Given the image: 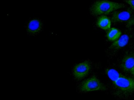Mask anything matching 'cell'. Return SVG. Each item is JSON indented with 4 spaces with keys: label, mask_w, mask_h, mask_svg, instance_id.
<instances>
[{
    "label": "cell",
    "mask_w": 134,
    "mask_h": 100,
    "mask_svg": "<svg viewBox=\"0 0 134 100\" xmlns=\"http://www.w3.org/2000/svg\"><path fill=\"white\" fill-rule=\"evenodd\" d=\"M105 72L112 82V93L117 98H129L134 94V79L125 76L116 69L108 68Z\"/></svg>",
    "instance_id": "obj_1"
},
{
    "label": "cell",
    "mask_w": 134,
    "mask_h": 100,
    "mask_svg": "<svg viewBox=\"0 0 134 100\" xmlns=\"http://www.w3.org/2000/svg\"><path fill=\"white\" fill-rule=\"evenodd\" d=\"M122 3H117L107 1H99L94 2L90 8L91 14L94 16L108 15L118 9L125 8Z\"/></svg>",
    "instance_id": "obj_2"
},
{
    "label": "cell",
    "mask_w": 134,
    "mask_h": 100,
    "mask_svg": "<svg viewBox=\"0 0 134 100\" xmlns=\"http://www.w3.org/2000/svg\"><path fill=\"white\" fill-rule=\"evenodd\" d=\"M79 91L81 92H87L94 91H105L107 88L95 76L82 82L79 86Z\"/></svg>",
    "instance_id": "obj_3"
},
{
    "label": "cell",
    "mask_w": 134,
    "mask_h": 100,
    "mask_svg": "<svg viewBox=\"0 0 134 100\" xmlns=\"http://www.w3.org/2000/svg\"><path fill=\"white\" fill-rule=\"evenodd\" d=\"M120 68L129 77L134 79V51H128L120 60Z\"/></svg>",
    "instance_id": "obj_4"
},
{
    "label": "cell",
    "mask_w": 134,
    "mask_h": 100,
    "mask_svg": "<svg viewBox=\"0 0 134 100\" xmlns=\"http://www.w3.org/2000/svg\"><path fill=\"white\" fill-rule=\"evenodd\" d=\"M91 68V64L88 60L77 64L73 68V75L74 78L76 80H81L88 74Z\"/></svg>",
    "instance_id": "obj_5"
},
{
    "label": "cell",
    "mask_w": 134,
    "mask_h": 100,
    "mask_svg": "<svg viewBox=\"0 0 134 100\" xmlns=\"http://www.w3.org/2000/svg\"><path fill=\"white\" fill-rule=\"evenodd\" d=\"M130 38V33H125L108 48L107 51L108 54L111 55H114L120 49L125 47L128 43Z\"/></svg>",
    "instance_id": "obj_6"
},
{
    "label": "cell",
    "mask_w": 134,
    "mask_h": 100,
    "mask_svg": "<svg viewBox=\"0 0 134 100\" xmlns=\"http://www.w3.org/2000/svg\"><path fill=\"white\" fill-rule=\"evenodd\" d=\"M111 21L114 23L127 22L130 25L134 24V19L131 11H115L112 14Z\"/></svg>",
    "instance_id": "obj_7"
},
{
    "label": "cell",
    "mask_w": 134,
    "mask_h": 100,
    "mask_svg": "<svg viewBox=\"0 0 134 100\" xmlns=\"http://www.w3.org/2000/svg\"><path fill=\"white\" fill-rule=\"evenodd\" d=\"M43 24L38 18H33L29 21L26 26L27 33L30 35H36L42 31Z\"/></svg>",
    "instance_id": "obj_8"
},
{
    "label": "cell",
    "mask_w": 134,
    "mask_h": 100,
    "mask_svg": "<svg viewBox=\"0 0 134 100\" xmlns=\"http://www.w3.org/2000/svg\"><path fill=\"white\" fill-rule=\"evenodd\" d=\"M97 25L98 27L103 30H109L111 27V21L107 16H102L97 19Z\"/></svg>",
    "instance_id": "obj_9"
},
{
    "label": "cell",
    "mask_w": 134,
    "mask_h": 100,
    "mask_svg": "<svg viewBox=\"0 0 134 100\" xmlns=\"http://www.w3.org/2000/svg\"><path fill=\"white\" fill-rule=\"evenodd\" d=\"M121 33L119 30L116 28H112L109 30L107 33V38L110 41H115L119 38Z\"/></svg>",
    "instance_id": "obj_10"
},
{
    "label": "cell",
    "mask_w": 134,
    "mask_h": 100,
    "mask_svg": "<svg viewBox=\"0 0 134 100\" xmlns=\"http://www.w3.org/2000/svg\"><path fill=\"white\" fill-rule=\"evenodd\" d=\"M125 2L131 6V8L134 10V1H127Z\"/></svg>",
    "instance_id": "obj_11"
}]
</instances>
